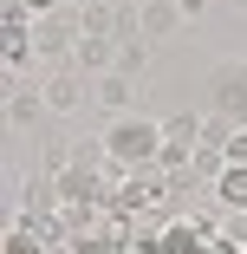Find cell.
Listing matches in <instances>:
<instances>
[{"mask_svg":"<svg viewBox=\"0 0 247 254\" xmlns=\"http://www.w3.org/2000/svg\"><path fill=\"white\" fill-rule=\"evenodd\" d=\"M104 143H111L117 163H130V170H156V157H163V124H150V118H117V124L104 130Z\"/></svg>","mask_w":247,"mask_h":254,"instance_id":"1","label":"cell"},{"mask_svg":"<svg viewBox=\"0 0 247 254\" xmlns=\"http://www.w3.org/2000/svg\"><path fill=\"white\" fill-rule=\"evenodd\" d=\"M72 72H85V78L117 72V39H111V33H78V46H72Z\"/></svg>","mask_w":247,"mask_h":254,"instance_id":"2","label":"cell"},{"mask_svg":"<svg viewBox=\"0 0 247 254\" xmlns=\"http://www.w3.org/2000/svg\"><path fill=\"white\" fill-rule=\"evenodd\" d=\"M208 105H221L234 124H247V65H228L221 78H215V91H208Z\"/></svg>","mask_w":247,"mask_h":254,"instance_id":"3","label":"cell"},{"mask_svg":"<svg viewBox=\"0 0 247 254\" xmlns=\"http://www.w3.org/2000/svg\"><path fill=\"white\" fill-rule=\"evenodd\" d=\"M85 105V72H52V78H46V111H52V118H72Z\"/></svg>","mask_w":247,"mask_h":254,"instance_id":"4","label":"cell"},{"mask_svg":"<svg viewBox=\"0 0 247 254\" xmlns=\"http://www.w3.org/2000/svg\"><path fill=\"white\" fill-rule=\"evenodd\" d=\"M143 7V39H169L182 26V0H137Z\"/></svg>","mask_w":247,"mask_h":254,"instance_id":"5","label":"cell"},{"mask_svg":"<svg viewBox=\"0 0 247 254\" xmlns=\"http://www.w3.org/2000/svg\"><path fill=\"white\" fill-rule=\"evenodd\" d=\"M39 105H46V91H26V85H20V72H13V91H7V124H13V130H26V124L39 118Z\"/></svg>","mask_w":247,"mask_h":254,"instance_id":"6","label":"cell"},{"mask_svg":"<svg viewBox=\"0 0 247 254\" xmlns=\"http://www.w3.org/2000/svg\"><path fill=\"white\" fill-rule=\"evenodd\" d=\"M208 189H215V202H221V209H247V163H228Z\"/></svg>","mask_w":247,"mask_h":254,"instance_id":"7","label":"cell"},{"mask_svg":"<svg viewBox=\"0 0 247 254\" xmlns=\"http://www.w3.org/2000/svg\"><path fill=\"white\" fill-rule=\"evenodd\" d=\"M130 91H137V78H130V72H104V78H98V105L124 118V105H130Z\"/></svg>","mask_w":247,"mask_h":254,"instance_id":"8","label":"cell"},{"mask_svg":"<svg viewBox=\"0 0 247 254\" xmlns=\"http://www.w3.org/2000/svg\"><path fill=\"white\" fill-rule=\"evenodd\" d=\"M33 39H39V53H72V46H78V26H59L52 13H46V20L33 26Z\"/></svg>","mask_w":247,"mask_h":254,"instance_id":"9","label":"cell"},{"mask_svg":"<svg viewBox=\"0 0 247 254\" xmlns=\"http://www.w3.org/2000/svg\"><path fill=\"white\" fill-rule=\"evenodd\" d=\"M163 143H202V118L195 111H169L163 118Z\"/></svg>","mask_w":247,"mask_h":254,"instance_id":"10","label":"cell"},{"mask_svg":"<svg viewBox=\"0 0 247 254\" xmlns=\"http://www.w3.org/2000/svg\"><path fill=\"white\" fill-rule=\"evenodd\" d=\"M143 65H150V39H117V72L143 78Z\"/></svg>","mask_w":247,"mask_h":254,"instance_id":"11","label":"cell"},{"mask_svg":"<svg viewBox=\"0 0 247 254\" xmlns=\"http://www.w3.org/2000/svg\"><path fill=\"white\" fill-rule=\"evenodd\" d=\"M65 254H124V248H117L104 228H91V235H72V248H65Z\"/></svg>","mask_w":247,"mask_h":254,"instance_id":"12","label":"cell"},{"mask_svg":"<svg viewBox=\"0 0 247 254\" xmlns=\"http://www.w3.org/2000/svg\"><path fill=\"white\" fill-rule=\"evenodd\" d=\"M7 254H52V248H46V241H33L26 228H7ZM65 254V248H59Z\"/></svg>","mask_w":247,"mask_h":254,"instance_id":"13","label":"cell"},{"mask_svg":"<svg viewBox=\"0 0 247 254\" xmlns=\"http://www.w3.org/2000/svg\"><path fill=\"white\" fill-rule=\"evenodd\" d=\"M228 163H247V124H241V130L228 137Z\"/></svg>","mask_w":247,"mask_h":254,"instance_id":"14","label":"cell"},{"mask_svg":"<svg viewBox=\"0 0 247 254\" xmlns=\"http://www.w3.org/2000/svg\"><path fill=\"white\" fill-rule=\"evenodd\" d=\"M202 254H247V248H241V241H234V235H215V241H208V248H202Z\"/></svg>","mask_w":247,"mask_h":254,"instance_id":"15","label":"cell"},{"mask_svg":"<svg viewBox=\"0 0 247 254\" xmlns=\"http://www.w3.org/2000/svg\"><path fill=\"white\" fill-rule=\"evenodd\" d=\"M26 7H33V13L46 20V13H59V7H72V0H26Z\"/></svg>","mask_w":247,"mask_h":254,"instance_id":"16","label":"cell"},{"mask_svg":"<svg viewBox=\"0 0 247 254\" xmlns=\"http://www.w3.org/2000/svg\"><path fill=\"white\" fill-rule=\"evenodd\" d=\"M208 13V0H182V20H202Z\"/></svg>","mask_w":247,"mask_h":254,"instance_id":"17","label":"cell"},{"mask_svg":"<svg viewBox=\"0 0 247 254\" xmlns=\"http://www.w3.org/2000/svg\"><path fill=\"white\" fill-rule=\"evenodd\" d=\"M234 13H241V20H247V0H234Z\"/></svg>","mask_w":247,"mask_h":254,"instance_id":"18","label":"cell"}]
</instances>
